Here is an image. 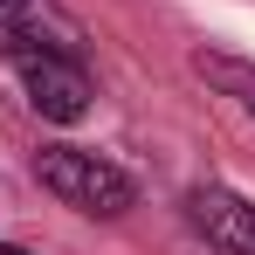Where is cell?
I'll return each mask as SVG.
<instances>
[{
	"instance_id": "5b68a950",
	"label": "cell",
	"mask_w": 255,
	"mask_h": 255,
	"mask_svg": "<svg viewBox=\"0 0 255 255\" xmlns=\"http://www.w3.org/2000/svg\"><path fill=\"white\" fill-rule=\"evenodd\" d=\"M200 76H207L221 97H235L255 118V62H235V55H200Z\"/></svg>"
},
{
	"instance_id": "6da1fadb",
	"label": "cell",
	"mask_w": 255,
	"mask_h": 255,
	"mask_svg": "<svg viewBox=\"0 0 255 255\" xmlns=\"http://www.w3.org/2000/svg\"><path fill=\"white\" fill-rule=\"evenodd\" d=\"M35 172H42V186L62 207L97 214V221H118V214L138 200V179H131L125 166H111V159H97V152H76V145H48L42 159H35Z\"/></svg>"
},
{
	"instance_id": "3957f363",
	"label": "cell",
	"mask_w": 255,
	"mask_h": 255,
	"mask_svg": "<svg viewBox=\"0 0 255 255\" xmlns=\"http://www.w3.org/2000/svg\"><path fill=\"white\" fill-rule=\"evenodd\" d=\"M186 221L207 235L214 249L255 255V207L242 193H228V186H193V193H186Z\"/></svg>"
},
{
	"instance_id": "8992f818",
	"label": "cell",
	"mask_w": 255,
	"mask_h": 255,
	"mask_svg": "<svg viewBox=\"0 0 255 255\" xmlns=\"http://www.w3.org/2000/svg\"><path fill=\"white\" fill-rule=\"evenodd\" d=\"M0 255H28V249H14V242H0Z\"/></svg>"
},
{
	"instance_id": "277c9868",
	"label": "cell",
	"mask_w": 255,
	"mask_h": 255,
	"mask_svg": "<svg viewBox=\"0 0 255 255\" xmlns=\"http://www.w3.org/2000/svg\"><path fill=\"white\" fill-rule=\"evenodd\" d=\"M0 55L7 62H28V55H76V35L42 14L35 0H0Z\"/></svg>"
},
{
	"instance_id": "7a4b0ae2",
	"label": "cell",
	"mask_w": 255,
	"mask_h": 255,
	"mask_svg": "<svg viewBox=\"0 0 255 255\" xmlns=\"http://www.w3.org/2000/svg\"><path fill=\"white\" fill-rule=\"evenodd\" d=\"M21 83H28V104L42 111L48 125H76L90 111V76H83L76 55H28Z\"/></svg>"
}]
</instances>
